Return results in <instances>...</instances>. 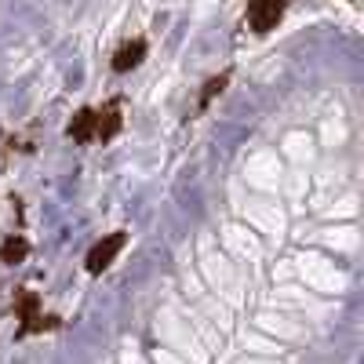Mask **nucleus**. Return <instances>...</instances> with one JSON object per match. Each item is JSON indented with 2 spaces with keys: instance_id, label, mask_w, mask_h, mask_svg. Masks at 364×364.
I'll return each instance as SVG.
<instances>
[{
  "instance_id": "1",
  "label": "nucleus",
  "mask_w": 364,
  "mask_h": 364,
  "mask_svg": "<svg viewBox=\"0 0 364 364\" xmlns=\"http://www.w3.org/2000/svg\"><path fill=\"white\" fill-rule=\"evenodd\" d=\"M15 310H18V321H22V336H33V331H44V328H55L58 324V317H44L41 314L37 291H18Z\"/></svg>"
},
{
  "instance_id": "2",
  "label": "nucleus",
  "mask_w": 364,
  "mask_h": 364,
  "mask_svg": "<svg viewBox=\"0 0 364 364\" xmlns=\"http://www.w3.org/2000/svg\"><path fill=\"white\" fill-rule=\"evenodd\" d=\"M124 240H128V233H120V230H117V233H109V237H102L99 245L87 252L84 269H87V273H102V269H106V266L120 255V248H124Z\"/></svg>"
},
{
  "instance_id": "3",
  "label": "nucleus",
  "mask_w": 364,
  "mask_h": 364,
  "mask_svg": "<svg viewBox=\"0 0 364 364\" xmlns=\"http://www.w3.org/2000/svg\"><path fill=\"white\" fill-rule=\"evenodd\" d=\"M284 4L288 0H252L248 4V26L255 33H269V29H277L281 15H284Z\"/></svg>"
},
{
  "instance_id": "4",
  "label": "nucleus",
  "mask_w": 364,
  "mask_h": 364,
  "mask_svg": "<svg viewBox=\"0 0 364 364\" xmlns=\"http://www.w3.org/2000/svg\"><path fill=\"white\" fill-rule=\"evenodd\" d=\"M95 132H99V109H80L66 128L73 142H95Z\"/></svg>"
},
{
  "instance_id": "5",
  "label": "nucleus",
  "mask_w": 364,
  "mask_h": 364,
  "mask_svg": "<svg viewBox=\"0 0 364 364\" xmlns=\"http://www.w3.org/2000/svg\"><path fill=\"white\" fill-rule=\"evenodd\" d=\"M146 58V41H128L124 48H117V55H113V70L117 73H128V70H135L139 63Z\"/></svg>"
},
{
  "instance_id": "6",
  "label": "nucleus",
  "mask_w": 364,
  "mask_h": 364,
  "mask_svg": "<svg viewBox=\"0 0 364 364\" xmlns=\"http://www.w3.org/2000/svg\"><path fill=\"white\" fill-rule=\"evenodd\" d=\"M120 132V106L109 102L106 109H99V132H95V142H106Z\"/></svg>"
},
{
  "instance_id": "7",
  "label": "nucleus",
  "mask_w": 364,
  "mask_h": 364,
  "mask_svg": "<svg viewBox=\"0 0 364 364\" xmlns=\"http://www.w3.org/2000/svg\"><path fill=\"white\" fill-rule=\"evenodd\" d=\"M26 255H29V240L26 237H8L4 245H0V262H8V266L22 262Z\"/></svg>"
},
{
  "instance_id": "8",
  "label": "nucleus",
  "mask_w": 364,
  "mask_h": 364,
  "mask_svg": "<svg viewBox=\"0 0 364 364\" xmlns=\"http://www.w3.org/2000/svg\"><path fill=\"white\" fill-rule=\"evenodd\" d=\"M230 84V73H219V77H211L208 84H204V91H200V102H197V109H208L211 106V99L219 95V91Z\"/></svg>"
}]
</instances>
